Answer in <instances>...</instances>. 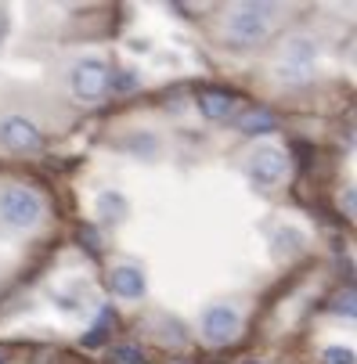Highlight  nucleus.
<instances>
[{
	"label": "nucleus",
	"mask_w": 357,
	"mask_h": 364,
	"mask_svg": "<svg viewBox=\"0 0 357 364\" xmlns=\"http://www.w3.org/2000/svg\"><path fill=\"white\" fill-rule=\"evenodd\" d=\"M43 217V198L33 188L22 184H8L0 188V220L11 228H33Z\"/></svg>",
	"instance_id": "nucleus-1"
},
{
	"label": "nucleus",
	"mask_w": 357,
	"mask_h": 364,
	"mask_svg": "<svg viewBox=\"0 0 357 364\" xmlns=\"http://www.w3.org/2000/svg\"><path fill=\"white\" fill-rule=\"evenodd\" d=\"M267 15L271 8H257V4H245L238 8L231 18H228V40L235 47H249V43H257L267 36Z\"/></svg>",
	"instance_id": "nucleus-2"
},
{
	"label": "nucleus",
	"mask_w": 357,
	"mask_h": 364,
	"mask_svg": "<svg viewBox=\"0 0 357 364\" xmlns=\"http://www.w3.org/2000/svg\"><path fill=\"white\" fill-rule=\"evenodd\" d=\"M109 65L101 58H83L76 69H73V94L80 101H97L101 94H109Z\"/></svg>",
	"instance_id": "nucleus-3"
},
{
	"label": "nucleus",
	"mask_w": 357,
	"mask_h": 364,
	"mask_svg": "<svg viewBox=\"0 0 357 364\" xmlns=\"http://www.w3.org/2000/svg\"><path fill=\"white\" fill-rule=\"evenodd\" d=\"M0 144H4L8 151H40L43 148V134L36 130L33 119L26 116H8L0 119Z\"/></svg>",
	"instance_id": "nucleus-4"
},
{
	"label": "nucleus",
	"mask_w": 357,
	"mask_h": 364,
	"mask_svg": "<svg viewBox=\"0 0 357 364\" xmlns=\"http://www.w3.org/2000/svg\"><path fill=\"white\" fill-rule=\"evenodd\" d=\"M285 166H289V155L282 148H257L249 159V181L260 184V188H275L282 177H285Z\"/></svg>",
	"instance_id": "nucleus-5"
},
{
	"label": "nucleus",
	"mask_w": 357,
	"mask_h": 364,
	"mask_svg": "<svg viewBox=\"0 0 357 364\" xmlns=\"http://www.w3.org/2000/svg\"><path fill=\"white\" fill-rule=\"evenodd\" d=\"M202 336H206V343H213V346L231 343L238 336V314L231 306H224V303L210 306L206 314H202Z\"/></svg>",
	"instance_id": "nucleus-6"
},
{
	"label": "nucleus",
	"mask_w": 357,
	"mask_h": 364,
	"mask_svg": "<svg viewBox=\"0 0 357 364\" xmlns=\"http://www.w3.org/2000/svg\"><path fill=\"white\" fill-rule=\"evenodd\" d=\"M195 101H198V112L206 119H228V112L235 109V94L224 87H202Z\"/></svg>",
	"instance_id": "nucleus-7"
},
{
	"label": "nucleus",
	"mask_w": 357,
	"mask_h": 364,
	"mask_svg": "<svg viewBox=\"0 0 357 364\" xmlns=\"http://www.w3.org/2000/svg\"><path fill=\"white\" fill-rule=\"evenodd\" d=\"M109 289L119 299H141L144 296V274L137 267H116V271H109Z\"/></svg>",
	"instance_id": "nucleus-8"
},
{
	"label": "nucleus",
	"mask_w": 357,
	"mask_h": 364,
	"mask_svg": "<svg viewBox=\"0 0 357 364\" xmlns=\"http://www.w3.org/2000/svg\"><path fill=\"white\" fill-rule=\"evenodd\" d=\"M238 130L242 134H271V130H278V116L264 105H252L238 116Z\"/></svg>",
	"instance_id": "nucleus-9"
},
{
	"label": "nucleus",
	"mask_w": 357,
	"mask_h": 364,
	"mask_svg": "<svg viewBox=\"0 0 357 364\" xmlns=\"http://www.w3.org/2000/svg\"><path fill=\"white\" fill-rule=\"evenodd\" d=\"M314 55H318V47H314L307 36H296V40H289V43H285V50H282V62L314 69Z\"/></svg>",
	"instance_id": "nucleus-10"
},
{
	"label": "nucleus",
	"mask_w": 357,
	"mask_h": 364,
	"mask_svg": "<svg viewBox=\"0 0 357 364\" xmlns=\"http://www.w3.org/2000/svg\"><path fill=\"white\" fill-rule=\"evenodd\" d=\"M97 210H101V217H105V220H123L127 217V198L119 191H105V195L97 198Z\"/></svg>",
	"instance_id": "nucleus-11"
},
{
	"label": "nucleus",
	"mask_w": 357,
	"mask_h": 364,
	"mask_svg": "<svg viewBox=\"0 0 357 364\" xmlns=\"http://www.w3.org/2000/svg\"><path fill=\"white\" fill-rule=\"evenodd\" d=\"M112 321H116V318H112V310H101V314H97V321H94V328L83 336V346H90V350H94V346H101V343H105V336H109Z\"/></svg>",
	"instance_id": "nucleus-12"
},
{
	"label": "nucleus",
	"mask_w": 357,
	"mask_h": 364,
	"mask_svg": "<svg viewBox=\"0 0 357 364\" xmlns=\"http://www.w3.org/2000/svg\"><path fill=\"white\" fill-rule=\"evenodd\" d=\"M137 87V76L130 73V69H109V87L105 90H112V94H130Z\"/></svg>",
	"instance_id": "nucleus-13"
},
{
	"label": "nucleus",
	"mask_w": 357,
	"mask_h": 364,
	"mask_svg": "<svg viewBox=\"0 0 357 364\" xmlns=\"http://www.w3.org/2000/svg\"><path fill=\"white\" fill-rule=\"evenodd\" d=\"M311 76H314V69H307V65H289V62H282L278 65V80H285V83H311Z\"/></svg>",
	"instance_id": "nucleus-14"
},
{
	"label": "nucleus",
	"mask_w": 357,
	"mask_h": 364,
	"mask_svg": "<svg viewBox=\"0 0 357 364\" xmlns=\"http://www.w3.org/2000/svg\"><path fill=\"white\" fill-rule=\"evenodd\" d=\"M109 360L112 364H144V353L137 346H130V343H119V346H112Z\"/></svg>",
	"instance_id": "nucleus-15"
},
{
	"label": "nucleus",
	"mask_w": 357,
	"mask_h": 364,
	"mask_svg": "<svg viewBox=\"0 0 357 364\" xmlns=\"http://www.w3.org/2000/svg\"><path fill=\"white\" fill-rule=\"evenodd\" d=\"M80 242L87 245V252H101V242H97V231L90 224H80Z\"/></svg>",
	"instance_id": "nucleus-16"
},
{
	"label": "nucleus",
	"mask_w": 357,
	"mask_h": 364,
	"mask_svg": "<svg viewBox=\"0 0 357 364\" xmlns=\"http://www.w3.org/2000/svg\"><path fill=\"white\" fill-rule=\"evenodd\" d=\"M325 364H353V350H346V346H332V350L325 353Z\"/></svg>",
	"instance_id": "nucleus-17"
},
{
	"label": "nucleus",
	"mask_w": 357,
	"mask_h": 364,
	"mask_svg": "<svg viewBox=\"0 0 357 364\" xmlns=\"http://www.w3.org/2000/svg\"><path fill=\"white\" fill-rule=\"evenodd\" d=\"M0 364H8V357H4V353H0Z\"/></svg>",
	"instance_id": "nucleus-18"
},
{
	"label": "nucleus",
	"mask_w": 357,
	"mask_h": 364,
	"mask_svg": "<svg viewBox=\"0 0 357 364\" xmlns=\"http://www.w3.org/2000/svg\"><path fill=\"white\" fill-rule=\"evenodd\" d=\"M242 364H260V360H242Z\"/></svg>",
	"instance_id": "nucleus-19"
}]
</instances>
